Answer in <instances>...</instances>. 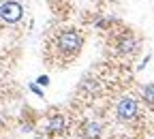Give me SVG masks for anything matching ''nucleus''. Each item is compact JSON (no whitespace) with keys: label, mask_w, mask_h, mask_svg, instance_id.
Returning a JSON list of instances; mask_svg holds the SVG:
<instances>
[{"label":"nucleus","mask_w":154,"mask_h":139,"mask_svg":"<svg viewBox=\"0 0 154 139\" xmlns=\"http://www.w3.org/2000/svg\"><path fill=\"white\" fill-rule=\"evenodd\" d=\"M116 113H118V118L122 122L135 120V116H137V101L131 98V96H124L122 101L118 103V107H116Z\"/></svg>","instance_id":"obj_3"},{"label":"nucleus","mask_w":154,"mask_h":139,"mask_svg":"<svg viewBox=\"0 0 154 139\" xmlns=\"http://www.w3.org/2000/svg\"><path fill=\"white\" fill-rule=\"evenodd\" d=\"M143 98H146V103L154 105V84H150V86L143 88Z\"/></svg>","instance_id":"obj_7"},{"label":"nucleus","mask_w":154,"mask_h":139,"mask_svg":"<svg viewBox=\"0 0 154 139\" xmlns=\"http://www.w3.org/2000/svg\"><path fill=\"white\" fill-rule=\"evenodd\" d=\"M24 17V9L17 0H7V2L0 5V19L7 24H17L19 19Z\"/></svg>","instance_id":"obj_1"},{"label":"nucleus","mask_w":154,"mask_h":139,"mask_svg":"<svg viewBox=\"0 0 154 139\" xmlns=\"http://www.w3.org/2000/svg\"><path fill=\"white\" fill-rule=\"evenodd\" d=\"M60 49L62 51H69V54H75V51H79L82 49V36L77 30H66L60 34Z\"/></svg>","instance_id":"obj_2"},{"label":"nucleus","mask_w":154,"mask_h":139,"mask_svg":"<svg viewBox=\"0 0 154 139\" xmlns=\"http://www.w3.org/2000/svg\"><path fill=\"white\" fill-rule=\"evenodd\" d=\"M64 126H66L64 116H54L51 120L47 122V131H49V133H62V131H64Z\"/></svg>","instance_id":"obj_5"},{"label":"nucleus","mask_w":154,"mask_h":139,"mask_svg":"<svg viewBox=\"0 0 154 139\" xmlns=\"http://www.w3.org/2000/svg\"><path fill=\"white\" fill-rule=\"evenodd\" d=\"M113 19H101V22H96V28H107Z\"/></svg>","instance_id":"obj_10"},{"label":"nucleus","mask_w":154,"mask_h":139,"mask_svg":"<svg viewBox=\"0 0 154 139\" xmlns=\"http://www.w3.org/2000/svg\"><path fill=\"white\" fill-rule=\"evenodd\" d=\"M135 49H137V39H133L131 34L122 36L120 41H118V51L120 54H133Z\"/></svg>","instance_id":"obj_4"},{"label":"nucleus","mask_w":154,"mask_h":139,"mask_svg":"<svg viewBox=\"0 0 154 139\" xmlns=\"http://www.w3.org/2000/svg\"><path fill=\"white\" fill-rule=\"evenodd\" d=\"M0 126H2V122H0Z\"/></svg>","instance_id":"obj_11"},{"label":"nucleus","mask_w":154,"mask_h":139,"mask_svg":"<svg viewBox=\"0 0 154 139\" xmlns=\"http://www.w3.org/2000/svg\"><path fill=\"white\" fill-rule=\"evenodd\" d=\"M28 88H30V92H34L36 96H41V98H43V90L38 88V84H28Z\"/></svg>","instance_id":"obj_8"},{"label":"nucleus","mask_w":154,"mask_h":139,"mask_svg":"<svg viewBox=\"0 0 154 139\" xmlns=\"http://www.w3.org/2000/svg\"><path fill=\"white\" fill-rule=\"evenodd\" d=\"M36 84H38V86H47V84H49V77H47V75H41V77L36 79Z\"/></svg>","instance_id":"obj_9"},{"label":"nucleus","mask_w":154,"mask_h":139,"mask_svg":"<svg viewBox=\"0 0 154 139\" xmlns=\"http://www.w3.org/2000/svg\"><path fill=\"white\" fill-rule=\"evenodd\" d=\"M101 135V124L99 122H88L84 126V139H99Z\"/></svg>","instance_id":"obj_6"}]
</instances>
